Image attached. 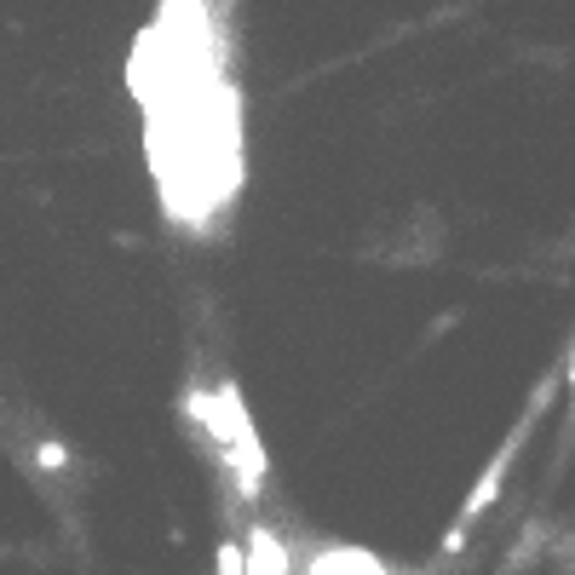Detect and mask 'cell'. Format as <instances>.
<instances>
[{
  "mask_svg": "<svg viewBox=\"0 0 575 575\" xmlns=\"http://www.w3.org/2000/svg\"><path fill=\"white\" fill-rule=\"evenodd\" d=\"M214 564H219V575H248V547H236V541H219Z\"/></svg>",
  "mask_w": 575,
  "mask_h": 575,
  "instance_id": "3957f363",
  "label": "cell"
},
{
  "mask_svg": "<svg viewBox=\"0 0 575 575\" xmlns=\"http://www.w3.org/2000/svg\"><path fill=\"white\" fill-rule=\"evenodd\" d=\"M569 391H575V357H569Z\"/></svg>",
  "mask_w": 575,
  "mask_h": 575,
  "instance_id": "5b68a950",
  "label": "cell"
},
{
  "mask_svg": "<svg viewBox=\"0 0 575 575\" xmlns=\"http://www.w3.org/2000/svg\"><path fill=\"white\" fill-rule=\"evenodd\" d=\"M248 575H288V547L265 524L248 529Z\"/></svg>",
  "mask_w": 575,
  "mask_h": 575,
  "instance_id": "7a4b0ae2",
  "label": "cell"
},
{
  "mask_svg": "<svg viewBox=\"0 0 575 575\" xmlns=\"http://www.w3.org/2000/svg\"><path fill=\"white\" fill-rule=\"evenodd\" d=\"M513 455H518V437H513V444H506L484 472H478V484H472V495L460 500V518H455V529H472V524H478L484 513H489V506H495V495H500V478H506V466H513Z\"/></svg>",
  "mask_w": 575,
  "mask_h": 575,
  "instance_id": "6da1fadb",
  "label": "cell"
},
{
  "mask_svg": "<svg viewBox=\"0 0 575 575\" xmlns=\"http://www.w3.org/2000/svg\"><path fill=\"white\" fill-rule=\"evenodd\" d=\"M63 460H70V455H63V444H58V437H41V466H63Z\"/></svg>",
  "mask_w": 575,
  "mask_h": 575,
  "instance_id": "277c9868",
  "label": "cell"
}]
</instances>
